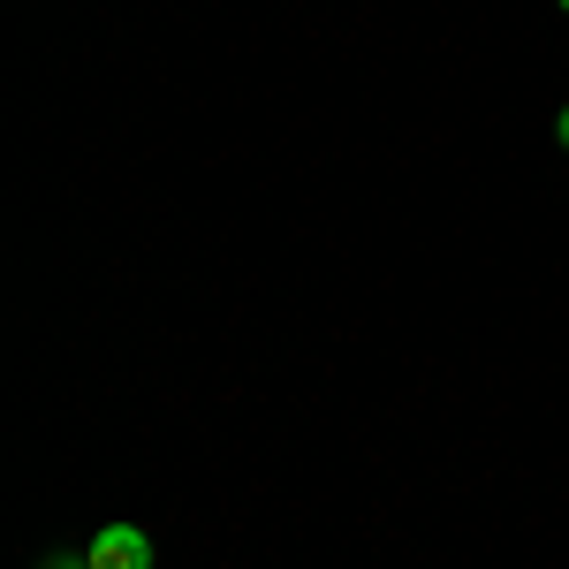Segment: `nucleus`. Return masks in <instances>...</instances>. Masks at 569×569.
<instances>
[{
  "mask_svg": "<svg viewBox=\"0 0 569 569\" xmlns=\"http://www.w3.org/2000/svg\"><path fill=\"white\" fill-rule=\"evenodd\" d=\"M562 16H569V0H562Z\"/></svg>",
  "mask_w": 569,
  "mask_h": 569,
  "instance_id": "20e7f679",
  "label": "nucleus"
},
{
  "mask_svg": "<svg viewBox=\"0 0 569 569\" xmlns=\"http://www.w3.org/2000/svg\"><path fill=\"white\" fill-rule=\"evenodd\" d=\"M91 569H152V539L137 525H107V531H91Z\"/></svg>",
  "mask_w": 569,
  "mask_h": 569,
  "instance_id": "f257e3e1",
  "label": "nucleus"
},
{
  "mask_svg": "<svg viewBox=\"0 0 569 569\" xmlns=\"http://www.w3.org/2000/svg\"><path fill=\"white\" fill-rule=\"evenodd\" d=\"M555 137H562V152H569V107H562V122H555Z\"/></svg>",
  "mask_w": 569,
  "mask_h": 569,
  "instance_id": "7ed1b4c3",
  "label": "nucleus"
},
{
  "mask_svg": "<svg viewBox=\"0 0 569 569\" xmlns=\"http://www.w3.org/2000/svg\"><path fill=\"white\" fill-rule=\"evenodd\" d=\"M46 569H91V555H46Z\"/></svg>",
  "mask_w": 569,
  "mask_h": 569,
  "instance_id": "f03ea898",
  "label": "nucleus"
}]
</instances>
